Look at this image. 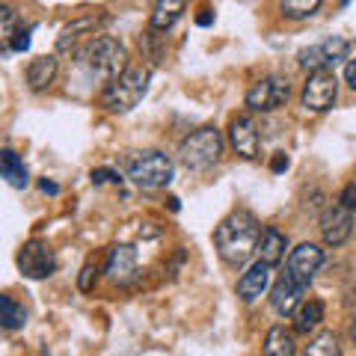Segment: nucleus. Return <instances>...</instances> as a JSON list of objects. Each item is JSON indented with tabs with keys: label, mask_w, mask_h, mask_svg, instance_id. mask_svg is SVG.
<instances>
[{
	"label": "nucleus",
	"mask_w": 356,
	"mask_h": 356,
	"mask_svg": "<svg viewBox=\"0 0 356 356\" xmlns=\"http://www.w3.org/2000/svg\"><path fill=\"white\" fill-rule=\"evenodd\" d=\"M259 243H261V226L247 208L232 211L214 229V247L229 267H243L259 252Z\"/></svg>",
	"instance_id": "obj_1"
},
{
	"label": "nucleus",
	"mask_w": 356,
	"mask_h": 356,
	"mask_svg": "<svg viewBox=\"0 0 356 356\" xmlns=\"http://www.w3.org/2000/svg\"><path fill=\"white\" fill-rule=\"evenodd\" d=\"M149 77H152L149 69H143V65H128L119 77L107 81L104 92H102V107L107 113H131V110L143 102V95H146Z\"/></svg>",
	"instance_id": "obj_2"
},
{
	"label": "nucleus",
	"mask_w": 356,
	"mask_h": 356,
	"mask_svg": "<svg viewBox=\"0 0 356 356\" xmlns=\"http://www.w3.org/2000/svg\"><path fill=\"white\" fill-rule=\"evenodd\" d=\"M222 154V134L214 125L196 128L193 134H187L178 146V161H181L191 172H205L211 170Z\"/></svg>",
	"instance_id": "obj_3"
},
{
	"label": "nucleus",
	"mask_w": 356,
	"mask_h": 356,
	"mask_svg": "<svg viewBox=\"0 0 356 356\" xmlns=\"http://www.w3.org/2000/svg\"><path fill=\"white\" fill-rule=\"evenodd\" d=\"M81 63H86L95 74L113 81V77H119L128 69V51L113 36H92L81 48Z\"/></svg>",
	"instance_id": "obj_4"
},
{
	"label": "nucleus",
	"mask_w": 356,
	"mask_h": 356,
	"mask_svg": "<svg viewBox=\"0 0 356 356\" xmlns=\"http://www.w3.org/2000/svg\"><path fill=\"white\" fill-rule=\"evenodd\" d=\"M128 178L143 191L166 187L172 181V161L163 152H140L128 163Z\"/></svg>",
	"instance_id": "obj_5"
},
{
	"label": "nucleus",
	"mask_w": 356,
	"mask_h": 356,
	"mask_svg": "<svg viewBox=\"0 0 356 356\" xmlns=\"http://www.w3.org/2000/svg\"><path fill=\"white\" fill-rule=\"evenodd\" d=\"M288 95H291V83L288 77L282 74H270V77H261L259 83L250 86L247 92V107L252 113H273L288 104Z\"/></svg>",
	"instance_id": "obj_6"
},
{
	"label": "nucleus",
	"mask_w": 356,
	"mask_h": 356,
	"mask_svg": "<svg viewBox=\"0 0 356 356\" xmlns=\"http://www.w3.org/2000/svg\"><path fill=\"white\" fill-rule=\"evenodd\" d=\"M348 54H350V42L348 39L330 36L324 42L309 44V48L300 51L297 54V63H300V69H306L309 74L312 72H330V65L348 60Z\"/></svg>",
	"instance_id": "obj_7"
},
{
	"label": "nucleus",
	"mask_w": 356,
	"mask_h": 356,
	"mask_svg": "<svg viewBox=\"0 0 356 356\" xmlns=\"http://www.w3.org/2000/svg\"><path fill=\"white\" fill-rule=\"evenodd\" d=\"M339 98V81L332 72H312L309 81L303 83V92H300V102L309 113H327V110L336 104Z\"/></svg>",
	"instance_id": "obj_8"
},
{
	"label": "nucleus",
	"mask_w": 356,
	"mask_h": 356,
	"mask_svg": "<svg viewBox=\"0 0 356 356\" xmlns=\"http://www.w3.org/2000/svg\"><path fill=\"white\" fill-rule=\"evenodd\" d=\"M18 267L27 280H48L57 270V255L44 241L33 238L18 250Z\"/></svg>",
	"instance_id": "obj_9"
},
{
	"label": "nucleus",
	"mask_w": 356,
	"mask_h": 356,
	"mask_svg": "<svg viewBox=\"0 0 356 356\" xmlns=\"http://www.w3.org/2000/svg\"><path fill=\"white\" fill-rule=\"evenodd\" d=\"M353 217H356V211L344 208L339 199L332 205H327V211L321 214V235H324L327 247H341L353 235Z\"/></svg>",
	"instance_id": "obj_10"
},
{
	"label": "nucleus",
	"mask_w": 356,
	"mask_h": 356,
	"mask_svg": "<svg viewBox=\"0 0 356 356\" xmlns=\"http://www.w3.org/2000/svg\"><path fill=\"white\" fill-rule=\"evenodd\" d=\"M321 264H324V250L318 247V243H300V247L291 250L288 255V267L285 270L294 276L300 285H306L315 280V273L321 270Z\"/></svg>",
	"instance_id": "obj_11"
},
{
	"label": "nucleus",
	"mask_w": 356,
	"mask_h": 356,
	"mask_svg": "<svg viewBox=\"0 0 356 356\" xmlns=\"http://www.w3.org/2000/svg\"><path fill=\"white\" fill-rule=\"evenodd\" d=\"M229 143L241 158L247 161H255L259 158V146H261V134H259V125H255L252 116H235L229 125Z\"/></svg>",
	"instance_id": "obj_12"
},
{
	"label": "nucleus",
	"mask_w": 356,
	"mask_h": 356,
	"mask_svg": "<svg viewBox=\"0 0 356 356\" xmlns=\"http://www.w3.org/2000/svg\"><path fill=\"white\" fill-rule=\"evenodd\" d=\"M107 280L116 285H128L137 280V250L128 243H116L107 252V267H104Z\"/></svg>",
	"instance_id": "obj_13"
},
{
	"label": "nucleus",
	"mask_w": 356,
	"mask_h": 356,
	"mask_svg": "<svg viewBox=\"0 0 356 356\" xmlns=\"http://www.w3.org/2000/svg\"><path fill=\"white\" fill-rule=\"evenodd\" d=\"M303 291H306V285H300L291 273H282L280 280L273 282V291H270V306L276 315H294V312L300 309V303H303Z\"/></svg>",
	"instance_id": "obj_14"
},
{
	"label": "nucleus",
	"mask_w": 356,
	"mask_h": 356,
	"mask_svg": "<svg viewBox=\"0 0 356 356\" xmlns=\"http://www.w3.org/2000/svg\"><path fill=\"white\" fill-rule=\"evenodd\" d=\"M270 273H273V267L264 261H255L247 267V273L238 280V297L243 303H255V300L270 288Z\"/></svg>",
	"instance_id": "obj_15"
},
{
	"label": "nucleus",
	"mask_w": 356,
	"mask_h": 356,
	"mask_svg": "<svg viewBox=\"0 0 356 356\" xmlns=\"http://www.w3.org/2000/svg\"><path fill=\"white\" fill-rule=\"evenodd\" d=\"M187 0H154L152 15H149V30L166 33L170 27H175V21L184 15Z\"/></svg>",
	"instance_id": "obj_16"
},
{
	"label": "nucleus",
	"mask_w": 356,
	"mask_h": 356,
	"mask_svg": "<svg viewBox=\"0 0 356 356\" xmlns=\"http://www.w3.org/2000/svg\"><path fill=\"white\" fill-rule=\"evenodd\" d=\"M104 21H107V15H83V18L72 21V24H69V27H63V33H60L57 51H69L81 36H95V30L102 27Z\"/></svg>",
	"instance_id": "obj_17"
},
{
	"label": "nucleus",
	"mask_w": 356,
	"mask_h": 356,
	"mask_svg": "<svg viewBox=\"0 0 356 356\" xmlns=\"http://www.w3.org/2000/svg\"><path fill=\"white\" fill-rule=\"evenodd\" d=\"M285 250H288V238L282 235L276 226H267L261 232V243H259V261L276 267L285 259Z\"/></svg>",
	"instance_id": "obj_18"
},
{
	"label": "nucleus",
	"mask_w": 356,
	"mask_h": 356,
	"mask_svg": "<svg viewBox=\"0 0 356 356\" xmlns=\"http://www.w3.org/2000/svg\"><path fill=\"white\" fill-rule=\"evenodd\" d=\"M54 77H57V57H36L30 60L27 65V83L33 92H42V89H48L54 83Z\"/></svg>",
	"instance_id": "obj_19"
},
{
	"label": "nucleus",
	"mask_w": 356,
	"mask_h": 356,
	"mask_svg": "<svg viewBox=\"0 0 356 356\" xmlns=\"http://www.w3.org/2000/svg\"><path fill=\"white\" fill-rule=\"evenodd\" d=\"M297 344H294V332H288L285 327H270L264 339V356H294Z\"/></svg>",
	"instance_id": "obj_20"
},
{
	"label": "nucleus",
	"mask_w": 356,
	"mask_h": 356,
	"mask_svg": "<svg viewBox=\"0 0 356 356\" xmlns=\"http://www.w3.org/2000/svg\"><path fill=\"white\" fill-rule=\"evenodd\" d=\"M0 172H3V178L13 187H27L30 184V172H27V166H24V161L18 158V154L13 152V149H3V158H0Z\"/></svg>",
	"instance_id": "obj_21"
},
{
	"label": "nucleus",
	"mask_w": 356,
	"mask_h": 356,
	"mask_svg": "<svg viewBox=\"0 0 356 356\" xmlns=\"http://www.w3.org/2000/svg\"><path fill=\"white\" fill-rule=\"evenodd\" d=\"M294 315H297L294 330L297 332H312V330H318L321 321H324V303H321V300H306V303H300V309L294 312Z\"/></svg>",
	"instance_id": "obj_22"
},
{
	"label": "nucleus",
	"mask_w": 356,
	"mask_h": 356,
	"mask_svg": "<svg viewBox=\"0 0 356 356\" xmlns=\"http://www.w3.org/2000/svg\"><path fill=\"white\" fill-rule=\"evenodd\" d=\"M0 321H3L6 330H21L27 324V309L21 303H15L9 294H3L0 297Z\"/></svg>",
	"instance_id": "obj_23"
},
{
	"label": "nucleus",
	"mask_w": 356,
	"mask_h": 356,
	"mask_svg": "<svg viewBox=\"0 0 356 356\" xmlns=\"http://www.w3.org/2000/svg\"><path fill=\"white\" fill-rule=\"evenodd\" d=\"M321 3H324V0H280V13L288 21H303V18L315 15Z\"/></svg>",
	"instance_id": "obj_24"
},
{
	"label": "nucleus",
	"mask_w": 356,
	"mask_h": 356,
	"mask_svg": "<svg viewBox=\"0 0 356 356\" xmlns=\"http://www.w3.org/2000/svg\"><path fill=\"white\" fill-rule=\"evenodd\" d=\"M303 356H341V344H339V336L336 332H318L315 339L306 344Z\"/></svg>",
	"instance_id": "obj_25"
},
{
	"label": "nucleus",
	"mask_w": 356,
	"mask_h": 356,
	"mask_svg": "<svg viewBox=\"0 0 356 356\" xmlns=\"http://www.w3.org/2000/svg\"><path fill=\"white\" fill-rule=\"evenodd\" d=\"M0 21H3V27H0V36H3L6 48H9V42H13L15 33H18V15H15V9L13 6H3V9H0Z\"/></svg>",
	"instance_id": "obj_26"
},
{
	"label": "nucleus",
	"mask_w": 356,
	"mask_h": 356,
	"mask_svg": "<svg viewBox=\"0 0 356 356\" xmlns=\"http://www.w3.org/2000/svg\"><path fill=\"white\" fill-rule=\"evenodd\" d=\"M95 280H98V267L89 261V264H83L81 276H77V288H81V291H92V288H95Z\"/></svg>",
	"instance_id": "obj_27"
},
{
	"label": "nucleus",
	"mask_w": 356,
	"mask_h": 356,
	"mask_svg": "<svg viewBox=\"0 0 356 356\" xmlns=\"http://www.w3.org/2000/svg\"><path fill=\"white\" fill-rule=\"evenodd\" d=\"M30 27H21L18 33H15V39L9 42V51H18V54H24L27 48H30Z\"/></svg>",
	"instance_id": "obj_28"
},
{
	"label": "nucleus",
	"mask_w": 356,
	"mask_h": 356,
	"mask_svg": "<svg viewBox=\"0 0 356 356\" xmlns=\"http://www.w3.org/2000/svg\"><path fill=\"white\" fill-rule=\"evenodd\" d=\"M107 181L119 184L122 178H119V172H113V170H92V184H107Z\"/></svg>",
	"instance_id": "obj_29"
},
{
	"label": "nucleus",
	"mask_w": 356,
	"mask_h": 356,
	"mask_svg": "<svg viewBox=\"0 0 356 356\" xmlns=\"http://www.w3.org/2000/svg\"><path fill=\"white\" fill-rule=\"evenodd\" d=\"M339 202H341L344 208L356 211V184H344V191L339 193Z\"/></svg>",
	"instance_id": "obj_30"
},
{
	"label": "nucleus",
	"mask_w": 356,
	"mask_h": 356,
	"mask_svg": "<svg viewBox=\"0 0 356 356\" xmlns=\"http://www.w3.org/2000/svg\"><path fill=\"white\" fill-rule=\"evenodd\" d=\"M288 163H291V161H288V154H285V152H276L273 161H270V170H273V172H285Z\"/></svg>",
	"instance_id": "obj_31"
},
{
	"label": "nucleus",
	"mask_w": 356,
	"mask_h": 356,
	"mask_svg": "<svg viewBox=\"0 0 356 356\" xmlns=\"http://www.w3.org/2000/svg\"><path fill=\"white\" fill-rule=\"evenodd\" d=\"M344 81H348V86L356 92V60H350L348 65H344Z\"/></svg>",
	"instance_id": "obj_32"
},
{
	"label": "nucleus",
	"mask_w": 356,
	"mask_h": 356,
	"mask_svg": "<svg viewBox=\"0 0 356 356\" xmlns=\"http://www.w3.org/2000/svg\"><path fill=\"white\" fill-rule=\"evenodd\" d=\"M39 187H42V193H51V196L60 193V184H57V181H48V178H42Z\"/></svg>",
	"instance_id": "obj_33"
},
{
	"label": "nucleus",
	"mask_w": 356,
	"mask_h": 356,
	"mask_svg": "<svg viewBox=\"0 0 356 356\" xmlns=\"http://www.w3.org/2000/svg\"><path fill=\"white\" fill-rule=\"evenodd\" d=\"M196 24H199V27L214 24V13H211V9H202V15H196Z\"/></svg>",
	"instance_id": "obj_34"
},
{
	"label": "nucleus",
	"mask_w": 356,
	"mask_h": 356,
	"mask_svg": "<svg viewBox=\"0 0 356 356\" xmlns=\"http://www.w3.org/2000/svg\"><path fill=\"white\" fill-rule=\"evenodd\" d=\"M350 341H353V344H356V315H353V318H350Z\"/></svg>",
	"instance_id": "obj_35"
}]
</instances>
